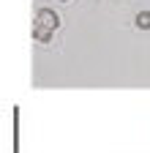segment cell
Returning <instances> with one entry per match:
<instances>
[{
    "label": "cell",
    "mask_w": 150,
    "mask_h": 153,
    "mask_svg": "<svg viewBox=\"0 0 150 153\" xmlns=\"http://www.w3.org/2000/svg\"><path fill=\"white\" fill-rule=\"evenodd\" d=\"M35 25H44V27H58V14L49 11V8H38V14H35Z\"/></svg>",
    "instance_id": "6da1fadb"
},
{
    "label": "cell",
    "mask_w": 150,
    "mask_h": 153,
    "mask_svg": "<svg viewBox=\"0 0 150 153\" xmlns=\"http://www.w3.org/2000/svg\"><path fill=\"white\" fill-rule=\"evenodd\" d=\"M52 27H44V25H35V30H33V36L35 38H38V41H49V38H52Z\"/></svg>",
    "instance_id": "7a4b0ae2"
},
{
    "label": "cell",
    "mask_w": 150,
    "mask_h": 153,
    "mask_svg": "<svg viewBox=\"0 0 150 153\" xmlns=\"http://www.w3.org/2000/svg\"><path fill=\"white\" fill-rule=\"evenodd\" d=\"M137 27L150 30V11H139V14H137Z\"/></svg>",
    "instance_id": "3957f363"
}]
</instances>
